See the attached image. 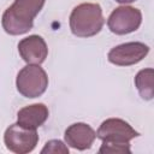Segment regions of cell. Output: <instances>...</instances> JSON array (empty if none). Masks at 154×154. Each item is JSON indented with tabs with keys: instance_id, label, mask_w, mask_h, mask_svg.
I'll return each mask as SVG.
<instances>
[{
	"instance_id": "6",
	"label": "cell",
	"mask_w": 154,
	"mask_h": 154,
	"mask_svg": "<svg viewBox=\"0 0 154 154\" xmlns=\"http://www.w3.org/2000/svg\"><path fill=\"white\" fill-rule=\"evenodd\" d=\"M138 135L140 134L135 129H132L129 123L119 118H109L103 120L96 131V137L101 141L118 143L130 142Z\"/></svg>"
},
{
	"instance_id": "8",
	"label": "cell",
	"mask_w": 154,
	"mask_h": 154,
	"mask_svg": "<svg viewBox=\"0 0 154 154\" xmlns=\"http://www.w3.org/2000/svg\"><path fill=\"white\" fill-rule=\"evenodd\" d=\"M18 52L25 63L34 65L42 64L48 55L46 41L38 35H30L20 40L18 43Z\"/></svg>"
},
{
	"instance_id": "14",
	"label": "cell",
	"mask_w": 154,
	"mask_h": 154,
	"mask_svg": "<svg viewBox=\"0 0 154 154\" xmlns=\"http://www.w3.org/2000/svg\"><path fill=\"white\" fill-rule=\"evenodd\" d=\"M116 1L119 2V4H131V2H134L136 0H116Z\"/></svg>"
},
{
	"instance_id": "10",
	"label": "cell",
	"mask_w": 154,
	"mask_h": 154,
	"mask_svg": "<svg viewBox=\"0 0 154 154\" xmlns=\"http://www.w3.org/2000/svg\"><path fill=\"white\" fill-rule=\"evenodd\" d=\"M48 108L45 103H34L20 108L17 113V123L24 128L36 130L48 118Z\"/></svg>"
},
{
	"instance_id": "9",
	"label": "cell",
	"mask_w": 154,
	"mask_h": 154,
	"mask_svg": "<svg viewBox=\"0 0 154 154\" xmlns=\"http://www.w3.org/2000/svg\"><path fill=\"white\" fill-rule=\"evenodd\" d=\"M64 138L66 144L70 147L78 150H85L89 149L94 143L96 132L90 125L85 123H75L65 130Z\"/></svg>"
},
{
	"instance_id": "12",
	"label": "cell",
	"mask_w": 154,
	"mask_h": 154,
	"mask_svg": "<svg viewBox=\"0 0 154 154\" xmlns=\"http://www.w3.org/2000/svg\"><path fill=\"white\" fill-rule=\"evenodd\" d=\"M100 154H130V143H118V142H107L102 141V144L99 149Z\"/></svg>"
},
{
	"instance_id": "5",
	"label": "cell",
	"mask_w": 154,
	"mask_h": 154,
	"mask_svg": "<svg viewBox=\"0 0 154 154\" xmlns=\"http://www.w3.org/2000/svg\"><path fill=\"white\" fill-rule=\"evenodd\" d=\"M142 23V13L131 6H119L107 19L108 29L116 35H126L136 31Z\"/></svg>"
},
{
	"instance_id": "2",
	"label": "cell",
	"mask_w": 154,
	"mask_h": 154,
	"mask_svg": "<svg viewBox=\"0 0 154 154\" xmlns=\"http://www.w3.org/2000/svg\"><path fill=\"white\" fill-rule=\"evenodd\" d=\"M105 19L99 4L83 2L77 5L70 14V29L77 37H91L99 34Z\"/></svg>"
},
{
	"instance_id": "7",
	"label": "cell",
	"mask_w": 154,
	"mask_h": 154,
	"mask_svg": "<svg viewBox=\"0 0 154 154\" xmlns=\"http://www.w3.org/2000/svg\"><path fill=\"white\" fill-rule=\"evenodd\" d=\"M149 52V47L142 42L122 43L108 52V61L117 66H130L140 63Z\"/></svg>"
},
{
	"instance_id": "3",
	"label": "cell",
	"mask_w": 154,
	"mask_h": 154,
	"mask_svg": "<svg viewBox=\"0 0 154 154\" xmlns=\"http://www.w3.org/2000/svg\"><path fill=\"white\" fill-rule=\"evenodd\" d=\"M17 90L25 97L34 99L41 96L48 87V77L40 65H26L17 75Z\"/></svg>"
},
{
	"instance_id": "13",
	"label": "cell",
	"mask_w": 154,
	"mask_h": 154,
	"mask_svg": "<svg viewBox=\"0 0 154 154\" xmlns=\"http://www.w3.org/2000/svg\"><path fill=\"white\" fill-rule=\"evenodd\" d=\"M41 154H69V148L60 140H51L45 144Z\"/></svg>"
},
{
	"instance_id": "4",
	"label": "cell",
	"mask_w": 154,
	"mask_h": 154,
	"mask_svg": "<svg viewBox=\"0 0 154 154\" xmlns=\"http://www.w3.org/2000/svg\"><path fill=\"white\" fill-rule=\"evenodd\" d=\"M4 142L6 148L16 154H26L35 149L38 142L36 130L28 129L18 123L10 125L4 134Z\"/></svg>"
},
{
	"instance_id": "11",
	"label": "cell",
	"mask_w": 154,
	"mask_h": 154,
	"mask_svg": "<svg viewBox=\"0 0 154 154\" xmlns=\"http://www.w3.org/2000/svg\"><path fill=\"white\" fill-rule=\"evenodd\" d=\"M154 70L153 69H143L135 77V85L144 100H152L154 96V87H153Z\"/></svg>"
},
{
	"instance_id": "1",
	"label": "cell",
	"mask_w": 154,
	"mask_h": 154,
	"mask_svg": "<svg viewBox=\"0 0 154 154\" xmlns=\"http://www.w3.org/2000/svg\"><path fill=\"white\" fill-rule=\"evenodd\" d=\"M46 0H14L5 10L1 24L4 30L10 35H22L31 30L34 18L42 10Z\"/></svg>"
}]
</instances>
